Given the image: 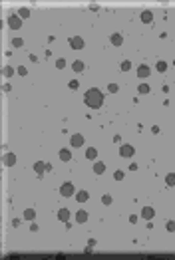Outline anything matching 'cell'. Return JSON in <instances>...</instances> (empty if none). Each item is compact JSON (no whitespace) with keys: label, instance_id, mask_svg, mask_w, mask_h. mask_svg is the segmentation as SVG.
Listing matches in <instances>:
<instances>
[{"label":"cell","instance_id":"277c9868","mask_svg":"<svg viewBox=\"0 0 175 260\" xmlns=\"http://www.w3.org/2000/svg\"><path fill=\"white\" fill-rule=\"evenodd\" d=\"M70 145H72V147H82V145H84V135H80V133H76V135H72V137H70Z\"/></svg>","mask_w":175,"mask_h":260},{"label":"cell","instance_id":"d590c367","mask_svg":"<svg viewBox=\"0 0 175 260\" xmlns=\"http://www.w3.org/2000/svg\"><path fill=\"white\" fill-rule=\"evenodd\" d=\"M30 230H32V232H36V230H38V224L34 223V220H32V224H30Z\"/></svg>","mask_w":175,"mask_h":260},{"label":"cell","instance_id":"7402d4cb","mask_svg":"<svg viewBox=\"0 0 175 260\" xmlns=\"http://www.w3.org/2000/svg\"><path fill=\"white\" fill-rule=\"evenodd\" d=\"M24 219H26V220H34V219H36V210H34V209H26V210H24Z\"/></svg>","mask_w":175,"mask_h":260},{"label":"cell","instance_id":"9a60e30c","mask_svg":"<svg viewBox=\"0 0 175 260\" xmlns=\"http://www.w3.org/2000/svg\"><path fill=\"white\" fill-rule=\"evenodd\" d=\"M4 165H6V167L16 165V155L14 153H6V155H4Z\"/></svg>","mask_w":175,"mask_h":260},{"label":"cell","instance_id":"5bb4252c","mask_svg":"<svg viewBox=\"0 0 175 260\" xmlns=\"http://www.w3.org/2000/svg\"><path fill=\"white\" fill-rule=\"evenodd\" d=\"M94 173H96V175H103V173H106V163L96 161V163H94Z\"/></svg>","mask_w":175,"mask_h":260},{"label":"cell","instance_id":"4dcf8cb0","mask_svg":"<svg viewBox=\"0 0 175 260\" xmlns=\"http://www.w3.org/2000/svg\"><path fill=\"white\" fill-rule=\"evenodd\" d=\"M165 229L169 232H175V220H167V224H165Z\"/></svg>","mask_w":175,"mask_h":260},{"label":"cell","instance_id":"8992f818","mask_svg":"<svg viewBox=\"0 0 175 260\" xmlns=\"http://www.w3.org/2000/svg\"><path fill=\"white\" fill-rule=\"evenodd\" d=\"M149 74H151V70H149V66H147V64H141V66L138 68V78L145 79V78H149Z\"/></svg>","mask_w":175,"mask_h":260},{"label":"cell","instance_id":"7a4b0ae2","mask_svg":"<svg viewBox=\"0 0 175 260\" xmlns=\"http://www.w3.org/2000/svg\"><path fill=\"white\" fill-rule=\"evenodd\" d=\"M60 195H62V197H74V195H76L74 185H72V183H64V185L60 187Z\"/></svg>","mask_w":175,"mask_h":260},{"label":"cell","instance_id":"d4e9b609","mask_svg":"<svg viewBox=\"0 0 175 260\" xmlns=\"http://www.w3.org/2000/svg\"><path fill=\"white\" fill-rule=\"evenodd\" d=\"M138 91H139V94H149V85H147V84H139Z\"/></svg>","mask_w":175,"mask_h":260},{"label":"cell","instance_id":"e0dca14e","mask_svg":"<svg viewBox=\"0 0 175 260\" xmlns=\"http://www.w3.org/2000/svg\"><path fill=\"white\" fill-rule=\"evenodd\" d=\"M74 197H76V201H78V203H86L88 199H90V195H88V191H80V193H76Z\"/></svg>","mask_w":175,"mask_h":260},{"label":"cell","instance_id":"8d00e7d4","mask_svg":"<svg viewBox=\"0 0 175 260\" xmlns=\"http://www.w3.org/2000/svg\"><path fill=\"white\" fill-rule=\"evenodd\" d=\"M129 223H131V224H135V223H138V216L131 214V216H129Z\"/></svg>","mask_w":175,"mask_h":260},{"label":"cell","instance_id":"ac0fdd59","mask_svg":"<svg viewBox=\"0 0 175 260\" xmlns=\"http://www.w3.org/2000/svg\"><path fill=\"white\" fill-rule=\"evenodd\" d=\"M72 70H74L76 74H82V72H84V70H86V66H84V62H80V60H76V62L72 64Z\"/></svg>","mask_w":175,"mask_h":260},{"label":"cell","instance_id":"ffe728a7","mask_svg":"<svg viewBox=\"0 0 175 260\" xmlns=\"http://www.w3.org/2000/svg\"><path fill=\"white\" fill-rule=\"evenodd\" d=\"M155 70H157L159 74H165L167 70H169V66H167V62H163V60H159V62L155 64Z\"/></svg>","mask_w":175,"mask_h":260},{"label":"cell","instance_id":"1f68e13d","mask_svg":"<svg viewBox=\"0 0 175 260\" xmlns=\"http://www.w3.org/2000/svg\"><path fill=\"white\" fill-rule=\"evenodd\" d=\"M112 201H113L112 195H103V197H102V203H103V205H112Z\"/></svg>","mask_w":175,"mask_h":260},{"label":"cell","instance_id":"44dd1931","mask_svg":"<svg viewBox=\"0 0 175 260\" xmlns=\"http://www.w3.org/2000/svg\"><path fill=\"white\" fill-rule=\"evenodd\" d=\"M165 185L167 187H175V173H167L165 175Z\"/></svg>","mask_w":175,"mask_h":260},{"label":"cell","instance_id":"6da1fadb","mask_svg":"<svg viewBox=\"0 0 175 260\" xmlns=\"http://www.w3.org/2000/svg\"><path fill=\"white\" fill-rule=\"evenodd\" d=\"M84 104L88 107H92V109H100V107L103 105V94L98 88L88 89L86 94H84Z\"/></svg>","mask_w":175,"mask_h":260},{"label":"cell","instance_id":"e575fe53","mask_svg":"<svg viewBox=\"0 0 175 260\" xmlns=\"http://www.w3.org/2000/svg\"><path fill=\"white\" fill-rule=\"evenodd\" d=\"M159 131H161V129H159V125H153V127H151V133H155V135H157Z\"/></svg>","mask_w":175,"mask_h":260},{"label":"cell","instance_id":"d6a6232c","mask_svg":"<svg viewBox=\"0 0 175 260\" xmlns=\"http://www.w3.org/2000/svg\"><path fill=\"white\" fill-rule=\"evenodd\" d=\"M68 88H70V89H78V88H80V82H78V79H72V82L68 84Z\"/></svg>","mask_w":175,"mask_h":260},{"label":"cell","instance_id":"74e56055","mask_svg":"<svg viewBox=\"0 0 175 260\" xmlns=\"http://www.w3.org/2000/svg\"><path fill=\"white\" fill-rule=\"evenodd\" d=\"M88 246H92V248L96 246V240H94V238H90V240H88Z\"/></svg>","mask_w":175,"mask_h":260},{"label":"cell","instance_id":"603a6c76","mask_svg":"<svg viewBox=\"0 0 175 260\" xmlns=\"http://www.w3.org/2000/svg\"><path fill=\"white\" fill-rule=\"evenodd\" d=\"M14 72H16V70H14V68H10V66H6V68L2 70V74L6 75V78H12V75H14Z\"/></svg>","mask_w":175,"mask_h":260},{"label":"cell","instance_id":"52a82bcc","mask_svg":"<svg viewBox=\"0 0 175 260\" xmlns=\"http://www.w3.org/2000/svg\"><path fill=\"white\" fill-rule=\"evenodd\" d=\"M8 26L12 30H18L22 26V18H20V16H10V18H8Z\"/></svg>","mask_w":175,"mask_h":260},{"label":"cell","instance_id":"30bf717a","mask_svg":"<svg viewBox=\"0 0 175 260\" xmlns=\"http://www.w3.org/2000/svg\"><path fill=\"white\" fill-rule=\"evenodd\" d=\"M34 171H36L38 177H42L44 171H46V163H44V161H36V163H34Z\"/></svg>","mask_w":175,"mask_h":260},{"label":"cell","instance_id":"4316f807","mask_svg":"<svg viewBox=\"0 0 175 260\" xmlns=\"http://www.w3.org/2000/svg\"><path fill=\"white\" fill-rule=\"evenodd\" d=\"M18 16H20V18H28V16H30V10H28V8H20V10H18Z\"/></svg>","mask_w":175,"mask_h":260},{"label":"cell","instance_id":"f1b7e54d","mask_svg":"<svg viewBox=\"0 0 175 260\" xmlns=\"http://www.w3.org/2000/svg\"><path fill=\"white\" fill-rule=\"evenodd\" d=\"M56 68H58V70H64V68H66V60H64V58H58V60H56Z\"/></svg>","mask_w":175,"mask_h":260},{"label":"cell","instance_id":"2e32d148","mask_svg":"<svg viewBox=\"0 0 175 260\" xmlns=\"http://www.w3.org/2000/svg\"><path fill=\"white\" fill-rule=\"evenodd\" d=\"M96 157H98V149H96V147H88V149H86V159L96 161Z\"/></svg>","mask_w":175,"mask_h":260},{"label":"cell","instance_id":"7c38bea8","mask_svg":"<svg viewBox=\"0 0 175 260\" xmlns=\"http://www.w3.org/2000/svg\"><path fill=\"white\" fill-rule=\"evenodd\" d=\"M109 42H112V46H122L123 44V36L122 34H112L109 36Z\"/></svg>","mask_w":175,"mask_h":260},{"label":"cell","instance_id":"9c48e42d","mask_svg":"<svg viewBox=\"0 0 175 260\" xmlns=\"http://www.w3.org/2000/svg\"><path fill=\"white\" fill-rule=\"evenodd\" d=\"M141 22L143 24H151L153 22V12L151 10H143V12H141Z\"/></svg>","mask_w":175,"mask_h":260},{"label":"cell","instance_id":"836d02e7","mask_svg":"<svg viewBox=\"0 0 175 260\" xmlns=\"http://www.w3.org/2000/svg\"><path fill=\"white\" fill-rule=\"evenodd\" d=\"M16 72H18V75H26V74H28V70H26L24 66H18V68H16Z\"/></svg>","mask_w":175,"mask_h":260},{"label":"cell","instance_id":"f546056e","mask_svg":"<svg viewBox=\"0 0 175 260\" xmlns=\"http://www.w3.org/2000/svg\"><path fill=\"white\" fill-rule=\"evenodd\" d=\"M123 177H125L123 171H116V173H113V179H116V181H123Z\"/></svg>","mask_w":175,"mask_h":260},{"label":"cell","instance_id":"4fadbf2b","mask_svg":"<svg viewBox=\"0 0 175 260\" xmlns=\"http://www.w3.org/2000/svg\"><path fill=\"white\" fill-rule=\"evenodd\" d=\"M58 219L66 224V223L70 220V210H68V209H60V210H58Z\"/></svg>","mask_w":175,"mask_h":260},{"label":"cell","instance_id":"3957f363","mask_svg":"<svg viewBox=\"0 0 175 260\" xmlns=\"http://www.w3.org/2000/svg\"><path fill=\"white\" fill-rule=\"evenodd\" d=\"M133 153H135V149L131 147L129 143H123L122 147H119V155L122 157H133Z\"/></svg>","mask_w":175,"mask_h":260},{"label":"cell","instance_id":"d6986e66","mask_svg":"<svg viewBox=\"0 0 175 260\" xmlns=\"http://www.w3.org/2000/svg\"><path fill=\"white\" fill-rule=\"evenodd\" d=\"M76 220H78V224H84L88 220V213L86 210H78V213H76Z\"/></svg>","mask_w":175,"mask_h":260},{"label":"cell","instance_id":"ba28073f","mask_svg":"<svg viewBox=\"0 0 175 260\" xmlns=\"http://www.w3.org/2000/svg\"><path fill=\"white\" fill-rule=\"evenodd\" d=\"M153 216H155V210H153L151 207H143V209H141V219H145V220H151Z\"/></svg>","mask_w":175,"mask_h":260},{"label":"cell","instance_id":"484cf974","mask_svg":"<svg viewBox=\"0 0 175 260\" xmlns=\"http://www.w3.org/2000/svg\"><path fill=\"white\" fill-rule=\"evenodd\" d=\"M119 70H122V72H129V70H131V62H129V60L122 62V68H119Z\"/></svg>","mask_w":175,"mask_h":260},{"label":"cell","instance_id":"5b68a950","mask_svg":"<svg viewBox=\"0 0 175 260\" xmlns=\"http://www.w3.org/2000/svg\"><path fill=\"white\" fill-rule=\"evenodd\" d=\"M70 46H72V50H82L84 48V40L80 36H72L70 38Z\"/></svg>","mask_w":175,"mask_h":260},{"label":"cell","instance_id":"8fae6325","mask_svg":"<svg viewBox=\"0 0 175 260\" xmlns=\"http://www.w3.org/2000/svg\"><path fill=\"white\" fill-rule=\"evenodd\" d=\"M60 159H62L64 161V163H68V161H72V151H70V149H60Z\"/></svg>","mask_w":175,"mask_h":260},{"label":"cell","instance_id":"cb8c5ba5","mask_svg":"<svg viewBox=\"0 0 175 260\" xmlns=\"http://www.w3.org/2000/svg\"><path fill=\"white\" fill-rule=\"evenodd\" d=\"M108 91H109V94H118V91H119V85H118V84H108Z\"/></svg>","mask_w":175,"mask_h":260},{"label":"cell","instance_id":"83f0119b","mask_svg":"<svg viewBox=\"0 0 175 260\" xmlns=\"http://www.w3.org/2000/svg\"><path fill=\"white\" fill-rule=\"evenodd\" d=\"M12 46H14V48H22V46H24V40H22V38H14V40H12Z\"/></svg>","mask_w":175,"mask_h":260}]
</instances>
